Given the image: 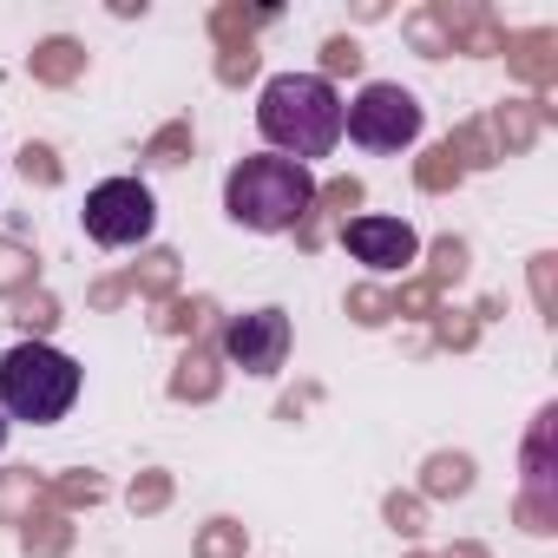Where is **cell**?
Masks as SVG:
<instances>
[{
  "label": "cell",
  "mask_w": 558,
  "mask_h": 558,
  "mask_svg": "<svg viewBox=\"0 0 558 558\" xmlns=\"http://www.w3.org/2000/svg\"><path fill=\"white\" fill-rule=\"evenodd\" d=\"M256 132L276 158L316 165L342 145V93L329 86V73H276L256 93Z\"/></svg>",
  "instance_id": "1"
},
{
  "label": "cell",
  "mask_w": 558,
  "mask_h": 558,
  "mask_svg": "<svg viewBox=\"0 0 558 558\" xmlns=\"http://www.w3.org/2000/svg\"><path fill=\"white\" fill-rule=\"evenodd\" d=\"M316 204V171L310 165H290L276 151H256L243 165H230L223 178V210L230 223L256 230V236H276V230H296Z\"/></svg>",
  "instance_id": "2"
},
{
  "label": "cell",
  "mask_w": 558,
  "mask_h": 558,
  "mask_svg": "<svg viewBox=\"0 0 558 558\" xmlns=\"http://www.w3.org/2000/svg\"><path fill=\"white\" fill-rule=\"evenodd\" d=\"M80 401V362L53 342H14L0 355V414L27 421V427H53L66 421Z\"/></svg>",
  "instance_id": "3"
},
{
  "label": "cell",
  "mask_w": 558,
  "mask_h": 558,
  "mask_svg": "<svg viewBox=\"0 0 558 558\" xmlns=\"http://www.w3.org/2000/svg\"><path fill=\"white\" fill-rule=\"evenodd\" d=\"M421 125H427L421 99L408 86H395V80H368L342 106V138H355L362 151H408L421 138Z\"/></svg>",
  "instance_id": "4"
},
{
  "label": "cell",
  "mask_w": 558,
  "mask_h": 558,
  "mask_svg": "<svg viewBox=\"0 0 558 558\" xmlns=\"http://www.w3.org/2000/svg\"><path fill=\"white\" fill-rule=\"evenodd\" d=\"M80 217H86V236L106 243V250H132V243H145V236L158 230V204H151V191H145L138 178H106V184H93Z\"/></svg>",
  "instance_id": "5"
},
{
  "label": "cell",
  "mask_w": 558,
  "mask_h": 558,
  "mask_svg": "<svg viewBox=\"0 0 558 558\" xmlns=\"http://www.w3.org/2000/svg\"><path fill=\"white\" fill-rule=\"evenodd\" d=\"M223 355L243 368V375H256V381H269L276 368L290 362V316L276 310V303H263V310H243V316H230L223 323Z\"/></svg>",
  "instance_id": "6"
},
{
  "label": "cell",
  "mask_w": 558,
  "mask_h": 558,
  "mask_svg": "<svg viewBox=\"0 0 558 558\" xmlns=\"http://www.w3.org/2000/svg\"><path fill=\"white\" fill-rule=\"evenodd\" d=\"M342 243H349V256L368 263V269H401V263L421 256V236H414V223H401V217H349V223H342Z\"/></svg>",
  "instance_id": "7"
},
{
  "label": "cell",
  "mask_w": 558,
  "mask_h": 558,
  "mask_svg": "<svg viewBox=\"0 0 558 558\" xmlns=\"http://www.w3.org/2000/svg\"><path fill=\"white\" fill-rule=\"evenodd\" d=\"M0 447H8V414H0Z\"/></svg>",
  "instance_id": "8"
}]
</instances>
